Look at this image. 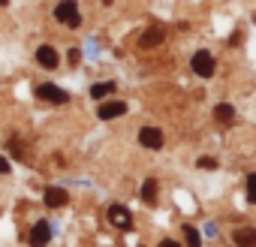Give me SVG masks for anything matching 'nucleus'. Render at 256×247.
<instances>
[{
  "mask_svg": "<svg viewBox=\"0 0 256 247\" xmlns=\"http://www.w3.org/2000/svg\"><path fill=\"white\" fill-rule=\"evenodd\" d=\"M214 118H217L220 124H232V120H235V108H232L229 102H220V106L214 108Z\"/></svg>",
  "mask_w": 256,
  "mask_h": 247,
  "instance_id": "obj_12",
  "label": "nucleus"
},
{
  "mask_svg": "<svg viewBox=\"0 0 256 247\" xmlns=\"http://www.w3.org/2000/svg\"><path fill=\"white\" fill-rule=\"evenodd\" d=\"M6 172H10V163H6L4 157H0V175H6Z\"/></svg>",
  "mask_w": 256,
  "mask_h": 247,
  "instance_id": "obj_19",
  "label": "nucleus"
},
{
  "mask_svg": "<svg viewBox=\"0 0 256 247\" xmlns=\"http://www.w3.org/2000/svg\"><path fill=\"white\" fill-rule=\"evenodd\" d=\"M160 247H181V244H178V241H172V238H166V241H163Z\"/></svg>",
  "mask_w": 256,
  "mask_h": 247,
  "instance_id": "obj_20",
  "label": "nucleus"
},
{
  "mask_svg": "<svg viewBox=\"0 0 256 247\" xmlns=\"http://www.w3.org/2000/svg\"><path fill=\"white\" fill-rule=\"evenodd\" d=\"M36 96H42V100H48V102H66V100H70V94H66L64 88H58V84H40V88H36Z\"/></svg>",
  "mask_w": 256,
  "mask_h": 247,
  "instance_id": "obj_5",
  "label": "nucleus"
},
{
  "mask_svg": "<svg viewBox=\"0 0 256 247\" xmlns=\"http://www.w3.org/2000/svg\"><path fill=\"white\" fill-rule=\"evenodd\" d=\"M247 202H253V205H256V172H250V175H247Z\"/></svg>",
  "mask_w": 256,
  "mask_h": 247,
  "instance_id": "obj_16",
  "label": "nucleus"
},
{
  "mask_svg": "<svg viewBox=\"0 0 256 247\" xmlns=\"http://www.w3.org/2000/svg\"><path fill=\"white\" fill-rule=\"evenodd\" d=\"M48 241H52V229H48L46 220H40V223L30 229V247H46Z\"/></svg>",
  "mask_w": 256,
  "mask_h": 247,
  "instance_id": "obj_6",
  "label": "nucleus"
},
{
  "mask_svg": "<svg viewBox=\"0 0 256 247\" xmlns=\"http://www.w3.org/2000/svg\"><path fill=\"white\" fill-rule=\"evenodd\" d=\"M36 60H40L46 70H54V66H58V52H54L52 46H40V48H36Z\"/></svg>",
  "mask_w": 256,
  "mask_h": 247,
  "instance_id": "obj_9",
  "label": "nucleus"
},
{
  "mask_svg": "<svg viewBox=\"0 0 256 247\" xmlns=\"http://www.w3.org/2000/svg\"><path fill=\"white\" fill-rule=\"evenodd\" d=\"M66 199H70L66 190H60V187H48V190H46V205H48V208H64Z\"/></svg>",
  "mask_w": 256,
  "mask_h": 247,
  "instance_id": "obj_10",
  "label": "nucleus"
},
{
  "mask_svg": "<svg viewBox=\"0 0 256 247\" xmlns=\"http://www.w3.org/2000/svg\"><path fill=\"white\" fill-rule=\"evenodd\" d=\"M232 244L235 247H256V229H235Z\"/></svg>",
  "mask_w": 256,
  "mask_h": 247,
  "instance_id": "obj_11",
  "label": "nucleus"
},
{
  "mask_svg": "<svg viewBox=\"0 0 256 247\" xmlns=\"http://www.w3.org/2000/svg\"><path fill=\"white\" fill-rule=\"evenodd\" d=\"M78 60H82V52H78V48H70V64H72V66H76V64H78Z\"/></svg>",
  "mask_w": 256,
  "mask_h": 247,
  "instance_id": "obj_18",
  "label": "nucleus"
},
{
  "mask_svg": "<svg viewBox=\"0 0 256 247\" xmlns=\"http://www.w3.org/2000/svg\"><path fill=\"white\" fill-rule=\"evenodd\" d=\"M163 36H166V34H163V28H157V24H154V28H148V30L142 34L139 48H157V46L163 42Z\"/></svg>",
  "mask_w": 256,
  "mask_h": 247,
  "instance_id": "obj_8",
  "label": "nucleus"
},
{
  "mask_svg": "<svg viewBox=\"0 0 256 247\" xmlns=\"http://www.w3.org/2000/svg\"><path fill=\"white\" fill-rule=\"evenodd\" d=\"M108 94H114V82H102V84H94V88H90V96H94V100H102V96H108Z\"/></svg>",
  "mask_w": 256,
  "mask_h": 247,
  "instance_id": "obj_14",
  "label": "nucleus"
},
{
  "mask_svg": "<svg viewBox=\"0 0 256 247\" xmlns=\"http://www.w3.org/2000/svg\"><path fill=\"white\" fill-rule=\"evenodd\" d=\"M184 238H187L190 247H202V238H199V232H196L193 226H184Z\"/></svg>",
  "mask_w": 256,
  "mask_h": 247,
  "instance_id": "obj_15",
  "label": "nucleus"
},
{
  "mask_svg": "<svg viewBox=\"0 0 256 247\" xmlns=\"http://www.w3.org/2000/svg\"><path fill=\"white\" fill-rule=\"evenodd\" d=\"M108 223H114L118 229H130L133 226V217H130V211H126L124 205H112L108 208Z\"/></svg>",
  "mask_w": 256,
  "mask_h": 247,
  "instance_id": "obj_4",
  "label": "nucleus"
},
{
  "mask_svg": "<svg viewBox=\"0 0 256 247\" xmlns=\"http://www.w3.org/2000/svg\"><path fill=\"white\" fill-rule=\"evenodd\" d=\"M193 72L202 76V78H211V76H214V58H211V52L199 48V52L193 54Z\"/></svg>",
  "mask_w": 256,
  "mask_h": 247,
  "instance_id": "obj_2",
  "label": "nucleus"
},
{
  "mask_svg": "<svg viewBox=\"0 0 256 247\" xmlns=\"http://www.w3.org/2000/svg\"><path fill=\"white\" fill-rule=\"evenodd\" d=\"M54 18L66 28H78L82 24V16H78V4L76 0H64V4L54 6Z\"/></svg>",
  "mask_w": 256,
  "mask_h": 247,
  "instance_id": "obj_1",
  "label": "nucleus"
},
{
  "mask_svg": "<svg viewBox=\"0 0 256 247\" xmlns=\"http://www.w3.org/2000/svg\"><path fill=\"white\" fill-rule=\"evenodd\" d=\"M196 166L211 172V169H217V160H214V157H199V163H196Z\"/></svg>",
  "mask_w": 256,
  "mask_h": 247,
  "instance_id": "obj_17",
  "label": "nucleus"
},
{
  "mask_svg": "<svg viewBox=\"0 0 256 247\" xmlns=\"http://www.w3.org/2000/svg\"><path fill=\"white\" fill-rule=\"evenodd\" d=\"M139 142H142L145 148H151V151H160V148H163V133H160L157 127H142V130H139Z\"/></svg>",
  "mask_w": 256,
  "mask_h": 247,
  "instance_id": "obj_3",
  "label": "nucleus"
},
{
  "mask_svg": "<svg viewBox=\"0 0 256 247\" xmlns=\"http://www.w3.org/2000/svg\"><path fill=\"white\" fill-rule=\"evenodd\" d=\"M142 202H148V205L157 202V181H154V178H148V181L142 184Z\"/></svg>",
  "mask_w": 256,
  "mask_h": 247,
  "instance_id": "obj_13",
  "label": "nucleus"
},
{
  "mask_svg": "<svg viewBox=\"0 0 256 247\" xmlns=\"http://www.w3.org/2000/svg\"><path fill=\"white\" fill-rule=\"evenodd\" d=\"M126 112V102H120V100H112V102H102L100 108H96V114L102 118V120H112V118H120Z\"/></svg>",
  "mask_w": 256,
  "mask_h": 247,
  "instance_id": "obj_7",
  "label": "nucleus"
}]
</instances>
